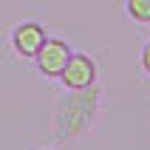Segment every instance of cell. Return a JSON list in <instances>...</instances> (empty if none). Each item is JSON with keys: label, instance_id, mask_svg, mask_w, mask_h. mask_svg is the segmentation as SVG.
Instances as JSON below:
<instances>
[{"label": "cell", "instance_id": "277c9868", "mask_svg": "<svg viewBox=\"0 0 150 150\" xmlns=\"http://www.w3.org/2000/svg\"><path fill=\"white\" fill-rule=\"evenodd\" d=\"M127 14L136 23H150V0H127Z\"/></svg>", "mask_w": 150, "mask_h": 150}, {"label": "cell", "instance_id": "7a4b0ae2", "mask_svg": "<svg viewBox=\"0 0 150 150\" xmlns=\"http://www.w3.org/2000/svg\"><path fill=\"white\" fill-rule=\"evenodd\" d=\"M68 57H71V48H68L65 40H48L45 37V42L40 45V51H37V68H40L45 76H59V71L65 68Z\"/></svg>", "mask_w": 150, "mask_h": 150}, {"label": "cell", "instance_id": "5b68a950", "mask_svg": "<svg viewBox=\"0 0 150 150\" xmlns=\"http://www.w3.org/2000/svg\"><path fill=\"white\" fill-rule=\"evenodd\" d=\"M142 68H144V74H150V42L142 48Z\"/></svg>", "mask_w": 150, "mask_h": 150}, {"label": "cell", "instance_id": "6da1fadb", "mask_svg": "<svg viewBox=\"0 0 150 150\" xmlns=\"http://www.w3.org/2000/svg\"><path fill=\"white\" fill-rule=\"evenodd\" d=\"M59 79L65 88L71 91H85V88H91L93 79H96V62L91 57H85V54H71L65 62V68L59 71Z\"/></svg>", "mask_w": 150, "mask_h": 150}, {"label": "cell", "instance_id": "3957f363", "mask_svg": "<svg viewBox=\"0 0 150 150\" xmlns=\"http://www.w3.org/2000/svg\"><path fill=\"white\" fill-rule=\"evenodd\" d=\"M11 42H14V51L20 57H37L40 45L45 42V31L40 23H20L11 31Z\"/></svg>", "mask_w": 150, "mask_h": 150}]
</instances>
